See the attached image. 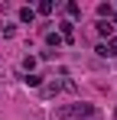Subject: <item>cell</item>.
Returning a JSON list of instances; mask_svg holds the SVG:
<instances>
[{"mask_svg":"<svg viewBox=\"0 0 117 120\" xmlns=\"http://www.w3.org/2000/svg\"><path fill=\"white\" fill-rule=\"evenodd\" d=\"M55 117L58 120H68V117H78V120L85 117L88 120V117H94V104H85V101H81V104H65V107L55 110Z\"/></svg>","mask_w":117,"mask_h":120,"instance_id":"obj_1","label":"cell"},{"mask_svg":"<svg viewBox=\"0 0 117 120\" xmlns=\"http://www.w3.org/2000/svg\"><path fill=\"white\" fill-rule=\"evenodd\" d=\"M98 55H104V59H117V36H111L107 42H101V45H98Z\"/></svg>","mask_w":117,"mask_h":120,"instance_id":"obj_2","label":"cell"},{"mask_svg":"<svg viewBox=\"0 0 117 120\" xmlns=\"http://www.w3.org/2000/svg\"><path fill=\"white\" fill-rule=\"evenodd\" d=\"M58 36H62L65 42H72V39H75V23H72V20H62V23H58Z\"/></svg>","mask_w":117,"mask_h":120,"instance_id":"obj_3","label":"cell"},{"mask_svg":"<svg viewBox=\"0 0 117 120\" xmlns=\"http://www.w3.org/2000/svg\"><path fill=\"white\" fill-rule=\"evenodd\" d=\"M62 91V81H42V98H55Z\"/></svg>","mask_w":117,"mask_h":120,"instance_id":"obj_4","label":"cell"},{"mask_svg":"<svg viewBox=\"0 0 117 120\" xmlns=\"http://www.w3.org/2000/svg\"><path fill=\"white\" fill-rule=\"evenodd\" d=\"M98 36H104V39H111V36H114V26H111V20H98Z\"/></svg>","mask_w":117,"mask_h":120,"instance_id":"obj_5","label":"cell"},{"mask_svg":"<svg viewBox=\"0 0 117 120\" xmlns=\"http://www.w3.org/2000/svg\"><path fill=\"white\" fill-rule=\"evenodd\" d=\"M16 16H20V23H33L36 20V10H33V7H20Z\"/></svg>","mask_w":117,"mask_h":120,"instance_id":"obj_6","label":"cell"},{"mask_svg":"<svg viewBox=\"0 0 117 120\" xmlns=\"http://www.w3.org/2000/svg\"><path fill=\"white\" fill-rule=\"evenodd\" d=\"M62 42H65V39H62V36H58L55 29H52V33H46V45H49V49H58V45H62Z\"/></svg>","mask_w":117,"mask_h":120,"instance_id":"obj_7","label":"cell"},{"mask_svg":"<svg viewBox=\"0 0 117 120\" xmlns=\"http://www.w3.org/2000/svg\"><path fill=\"white\" fill-rule=\"evenodd\" d=\"M52 10H55V3H52V0H42V3L36 7V13H42V16H49Z\"/></svg>","mask_w":117,"mask_h":120,"instance_id":"obj_8","label":"cell"},{"mask_svg":"<svg viewBox=\"0 0 117 120\" xmlns=\"http://www.w3.org/2000/svg\"><path fill=\"white\" fill-rule=\"evenodd\" d=\"M26 84H29V88H42V75H36V71H33V75H26Z\"/></svg>","mask_w":117,"mask_h":120,"instance_id":"obj_9","label":"cell"},{"mask_svg":"<svg viewBox=\"0 0 117 120\" xmlns=\"http://www.w3.org/2000/svg\"><path fill=\"white\" fill-rule=\"evenodd\" d=\"M33 68H36V59H33V55H26V59H23V71H26V75H33Z\"/></svg>","mask_w":117,"mask_h":120,"instance_id":"obj_10","label":"cell"},{"mask_svg":"<svg viewBox=\"0 0 117 120\" xmlns=\"http://www.w3.org/2000/svg\"><path fill=\"white\" fill-rule=\"evenodd\" d=\"M65 13L75 20V16H81V7H78V3H68V7H65Z\"/></svg>","mask_w":117,"mask_h":120,"instance_id":"obj_11","label":"cell"},{"mask_svg":"<svg viewBox=\"0 0 117 120\" xmlns=\"http://www.w3.org/2000/svg\"><path fill=\"white\" fill-rule=\"evenodd\" d=\"M111 13H114L111 3H101V7H98V16H107V20H111Z\"/></svg>","mask_w":117,"mask_h":120,"instance_id":"obj_12","label":"cell"},{"mask_svg":"<svg viewBox=\"0 0 117 120\" xmlns=\"http://www.w3.org/2000/svg\"><path fill=\"white\" fill-rule=\"evenodd\" d=\"M0 29H3V36H13V33H16V26H13V23H0Z\"/></svg>","mask_w":117,"mask_h":120,"instance_id":"obj_13","label":"cell"},{"mask_svg":"<svg viewBox=\"0 0 117 120\" xmlns=\"http://www.w3.org/2000/svg\"><path fill=\"white\" fill-rule=\"evenodd\" d=\"M114 117H117V110H114Z\"/></svg>","mask_w":117,"mask_h":120,"instance_id":"obj_14","label":"cell"}]
</instances>
